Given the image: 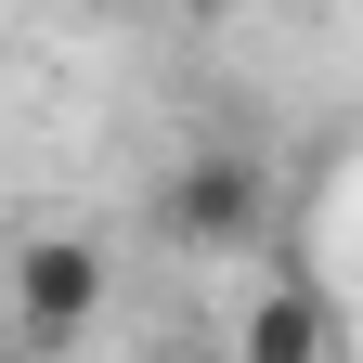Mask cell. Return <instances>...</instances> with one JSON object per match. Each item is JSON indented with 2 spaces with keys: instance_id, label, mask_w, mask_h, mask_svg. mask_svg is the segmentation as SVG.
Instances as JSON below:
<instances>
[{
  "instance_id": "3",
  "label": "cell",
  "mask_w": 363,
  "mask_h": 363,
  "mask_svg": "<svg viewBox=\"0 0 363 363\" xmlns=\"http://www.w3.org/2000/svg\"><path fill=\"white\" fill-rule=\"evenodd\" d=\"M234 350H247V363H325V350H337V311H325V286L286 259V272H272V286L234 311Z\"/></svg>"
},
{
  "instance_id": "2",
  "label": "cell",
  "mask_w": 363,
  "mask_h": 363,
  "mask_svg": "<svg viewBox=\"0 0 363 363\" xmlns=\"http://www.w3.org/2000/svg\"><path fill=\"white\" fill-rule=\"evenodd\" d=\"M0 286H13V337H39V350H65V337L104 325V247L91 234H26L0 259Z\"/></svg>"
},
{
  "instance_id": "1",
  "label": "cell",
  "mask_w": 363,
  "mask_h": 363,
  "mask_svg": "<svg viewBox=\"0 0 363 363\" xmlns=\"http://www.w3.org/2000/svg\"><path fill=\"white\" fill-rule=\"evenodd\" d=\"M156 234H169L182 259H234V247H259V234H272V182H259V156L195 143V156L156 182Z\"/></svg>"
}]
</instances>
